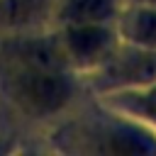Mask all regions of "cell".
Returning <instances> with one entry per match:
<instances>
[{
	"label": "cell",
	"mask_w": 156,
	"mask_h": 156,
	"mask_svg": "<svg viewBox=\"0 0 156 156\" xmlns=\"http://www.w3.org/2000/svg\"><path fill=\"white\" fill-rule=\"evenodd\" d=\"M88 100V88L73 71L0 66V122L20 136L44 139Z\"/></svg>",
	"instance_id": "obj_1"
},
{
	"label": "cell",
	"mask_w": 156,
	"mask_h": 156,
	"mask_svg": "<svg viewBox=\"0 0 156 156\" xmlns=\"http://www.w3.org/2000/svg\"><path fill=\"white\" fill-rule=\"evenodd\" d=\"M154 80H156V51H146L129 44H119V49L105 63L83 76L90 98L139 88Z\"/></svg>",
	"instance_id": "obj_2"
},
{
	"label": "cell",
	"mask_w": 156,
	"mask_h": 156,
	"mask_svg": "<svg viewBox=\"0 0 156 156\" xmlns=\"http://www.w3.org/2000/svg\"><path fill=\"white\" fill-rule=\"evenodd\" d=\"M68 68L80 78L105 63L122 44L115 22H83L54 27Z\"/></svg>",
	"instance_id": "obj_3"
},
{
	"label": "cell",
	"mask_w": 156,
	"mask_h": 156,
	"mask_svg": "<svg viewBox=\"0 0 156 156\" xmlns=\"http://www.w3.org/2000/svg\"><path fill=\"white\" fill-rule=\"evenodd\" d=\"M98 105L105 110H112L117 115H124L129 119H136L151 129H156V80L139 85V88H127L107 95L93 98Z\"/></svg>",
	"instance_id": "obj_4"
},
{
	"label": "cell",
	"mask_w": 156,
	"mask_h": 156,
	"mask_svg": "<svg viewBox=\"0 0 156 156\" xmlns=\"http://www.w3.org/2000/svg\"><path fill=\"white\" fill-rule=\"evenodd\" d=\"M54 27V0H0V34Z\"/></svg>",
	"instance_id": "obj_5"
},
{
	"label": "cell",
	"mask_w": 156,
	"mask_h": 156,
	"mask_svg": "<svg viewBox=\"0 0 156 156\" xmlns=\"http://www.w3.org/2000/svg\"><path fill=\"white\" fill-rule=\"evenodd\" d=\"M122 44L156 51V7L149 5H124L115 20Z\"/></svg>",
	"instance_id": "obj_6"
},
{
	"label": "cell",
	"mask_w": 156,
	"mask_h": 156,
	"mask_svg": "<svg viewBox=\"0 0 156 156\" xmlns=\"http://www.w3.org/2000/svg\"><path fill=\"white\" fill-rule=\"evenodd\" d=\"M122 7V0H54V27L83 22H115Z\"/></svg>",
	"instance_id": "obj_7"
},
{
	"label": "cell",
	"mask_w": 156,
	"mask_h": 156,
	"mask_svg": "<svg viewBox=\"0 0 156 156\" xmlns=\"http://www.w3.org/2000/svg\"><path fill=\"white\" fill-rule=\"evenodd\" d=\"M124 5H149V7H156V0H122Z\"/></svg>",
	"instance_id": "obj_8"
},
{
	"label": "cell",
	"mask_w": 156,
	"mask_h": 156,
	"mask_svg": "<svg viewBox=\"0 0 156 156\" xmlns=\"http://www.w3.org/2000/svg\"><path fill=\"white\" fill-rule=\"evenodd\" d=\"M0 124H2V122H0Z\"/></svg>",
	"instance_id": "obj_9"
}]
</instances>
